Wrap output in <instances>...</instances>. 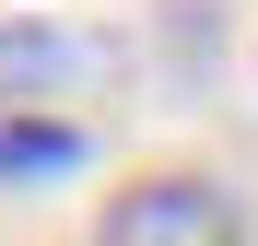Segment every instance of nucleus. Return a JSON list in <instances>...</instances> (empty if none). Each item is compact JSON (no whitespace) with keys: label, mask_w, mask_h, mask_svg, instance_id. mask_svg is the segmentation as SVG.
<instances>
[{"label":"nucleus","mask_w":258,"mask_h":246,"mask_svg":"<svg viewBox=\"0 0 258 246\" xmlns=\"http://www.w3.org/2000/svg\"><path fill=\"white\" fill-rule=\"evenodd\" d=\"M117 70V35L106 24H71V12H0V117L35 106L59 117V94H82V82Z\"/></svg>","instance_id":"obj_2"},{"label":"nucleus","mask_w":258,"mask_h":246,"mask_svg":"<svg viewBox=\"0 0 258 246\" xmlns=\"http://www.w3.org/2000/svg\"><path fill=\"white\" fill-rule=\"evenodd\" d=\"M94 246H258V223H246V199L223 176L153 164V176H129L106 211H94Z\"/></svg>","instance_id":"obj_1"},{"label":"nucleus","mask_w":258,"mask_h":246,"mask_svg":"<svg viewBox=\"0 0 258 246\" xmlns=\"http://www.w3.org/2000/svg\"><path fill=\"white\" fill-rule=\"evenodd\" d=\"M82 152H94V141H82L71 117H35V106L0 117V188H47V176H71Z\"/></svg>","instance_id":"obj_3"}]
</instances>
